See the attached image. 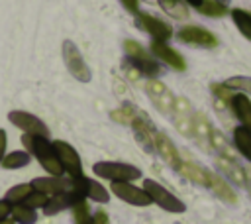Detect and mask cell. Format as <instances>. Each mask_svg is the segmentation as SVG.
Segmentation results:
<instances>
[{
  "instance_id": "cell-1",
  "label": "cell",
  "mask_w": 251,
  "mask_h": 224,
  "mask_svg": "<svg viewBox=\"0 0 251 224\" xmlns=\"http://www.w3.org/2000/svg\"><path fill=\"white\" fill-rule=\"evenodd\" d=\"M22 143L25 147V151L29 155H33L39 165L49 173V175H63V165L55 153L53 141H49L43 136H33V134H24L22 136Z\"/></svg>"
},
{
  "instance_id": "cell-2",
  "label": "cell",
  "mask_w": 251,
  "mask_h": 224,
  "mask_svg": "<svg viewBox=\"0 0 251 224\" xmlns=\"http://www.w3.org/2000/svg\"><path fill=\"white\" fill-rule=\"evenodd\" d=\"M124 47H126V53H127V63L143 77L147 79H155L161 75V65L157 59L149 57V53L133 39H126L124 41Z\"/></svg>"
},
{
  "instance_id": "cell-3",
  "label": "cell",
  "mask_w": 251,
  "mask_h": 224,
  "mask_svg": "<svg viewBox=\"0 0 251 224\" xmlns=\"http://www.w3.org/2000/svg\"><path fill=\"white\" fill-rule=\"evenodd\" d=\"M92 171H94V175L108 179L112 183H120V181L131 183V181H137L141 177V171L135 165L120 163V161H96L92 165Z\"/></svg>"
},
{
  "instance_id": "cell-4",
  "label": "cell",
  "mask_w": 251,
  "mask_h": 224,
  "mask_svg": "<svg viewBox=\"0 0 251 224\" xmlns=\"http://www.w3.org/2000/svg\"><path fill=\"white\" fill-rule=\"evenodd\" d=\"M143 191L149 195L151 202H155L157 206H161V208L167 210V212L182 214V212L186 210V204H184L178 196H175L171 191H167L163 185H159V183L153 181V179H145V181H143Z\"/></svg>"
},
{
  "instance_id": "cell-5",
  "label": "cell",
  "mask_w": 251,
  "mask_h": 224,
  "mask_svg": "<svg viewBox=\"0 0 251 224\" xmlns=\"http://www.w3.org/2000/svg\"><path fill=\"white\" fill-rule=\"evenodd\" d=\"M63 59H65V65H67L69 73L76 81H80V83H88L90 81L92 73H90L86 61L82 59V53L78 51V47L71 39H65L63 41Z\"/></svg>"
},
{
  "instance_id": "cell-6",
  "label": "cell",
  "mask_w": 251,
  "mask_h": 224,
  "mask_svg": "<svg viewBox=\"0 0 251 224\" xmlns=\"http://www.w3.org/2000/svg\"><path fill=\"white\" fill-rule=\"evenodd\" d=\"M53 147H55V153H57V157H59V161L63 165V171L69 177H73V179L75 177H80L82 175V161H80L76 149L71 143L63 141V140L53 141Z\"/></svg>"
},
{
  "instance_id": "cell-7",
  "label": "cell",
  "mask_w": 251,
  "mask_h": 224,
  "mask_svg": "<svg viewBox=\"0 0 251 224\" xmlns=\"http://www.w3.org/2000/svg\"><path fill=\"white\" fill-rule=\"evenodd\" d=\"M71 179H73V177H71ZM71 191H75L78 196L88 198V200H94V202H102V204H104V202L110 200V193L106 191V187H102L98 181L88 179V177H84V175L73 179V189H71Z\"/></svg>"
},
{
  "instance_id": "cell-8",
  "label": "cell",
  "mask_w": 251,
  "mask_h": 224,
  "mask_svg": "<svg viewBox=\"0 0 251 224\" xmlns=\"http://www.w3.org/2000/svg\"><path fill=\"white\" fill-rule=\"evenodd\" d=\"M145 90H147L151 102L157 106L159 112H163V114H171V116H173L176 98L173 96V92H171L161 81H157V79H149L147 84H145Z\"/></svg>"
},
{
  "instance_id": "cell-9",
  "label": "cell",
  "mask_w": 251,
  "mask_h": 224,
  "mask_svg": "<svg viewBox=\"0 0 251 224\" xmlns=\"http://www.w3.org/2000/svg\"><path fill=\"white\" fill-rule=\"evenodd\" d=\"M131 128H133V134L139 141V145L145 149V151H155V136H157V130L153 128V122L149 120V116L145 112H135L133 120H131Z\"/></svg>"
},
{
  "instance_id": "cell-10",
  "label": "cell",
  "mask_w": 251,
  "mask_h": 224,
  "mask_svg": "<svg viewBox=\"0 0 251 224\" xmlns=\"http://www.w3.org/2000/svg\"><path fill=\"white\" fill-rule=\"evenodd\" d=\"M110 191L124 202L127 204H133V206H149L153 204L149 195L143 191V187H135L133 183H127V181H120V183H112L110 185Z\"/></svg>"
},
{
  "instance_id": "cell-11",
  "label": "cell",
  "mask_w": 251,
  "mask_h": 224,
  "mask_svg": "<svg viewBox=\"0 0 251 224\" xmlns=\"http://www.w3.org/2000/svg\"><path fill=\"white\" fill-rule=\"evenodd\" d=\"M176 37H178V41L188 43V45H196V47H208L210 49V47L218 45V37L200 26H184L176 31Z\"/></svg>"
},
{
  "instance_id": "cell-12",
  "label": "cell",
  "mask_w": 251,
  "mask_h": 224,
  "mask_svg": "<svg viewBox=\"0 0 251 224\" xmlns=\"http://www.w3.org/2000/svg\"><path fill=\"white\" fill-rule=\"evenodd\" d=\"M8 120L20 128L24 134H33V136H43V138H49V130L47 126L33 114L29 112H24V110H12L8 112Z\"/></svg>"
},
{
  "instance_id": "cell-13",
  "label": "cell",
  "mask_w": 251,
  "mask_h": 224,
  "mask_svg": "<svg viewBox=\"0 0 251 224\" xmlns=\"http://www.w3.org/2000/svg\"><path fill=\"white\" fill-rule=\"evenodd\" d=\"M135 24L143 31H147L153 37V41H167L173 35V29H171L169 24H165L163 20H159V18H155L151 14H145V12H137L135 14Z\"/></svg>"
},
{
  "instance_id": "cell-14",
  "label": "cell",
  "mask_w": 251,
  "mask_h": 224,
  "mask_svg": "<svg viewBox=\"0 0 251 224\" xmlns=\"http://www.w3.org/2000/svg\"><path fill=\"white\" fill-rule=\"evenodd\" d=\"M33 191L45 193L47 196L59 195V193H67L73 189V179L71 177H63V175H49V177H35L31 181Z\"/></svg>"
},
{
  "instance_id": "cell-15",
  "label": "cell",
  "mask_w": 251,
  "mask_h": 224,
  "mask_svg": "<svg viewBox=\"0 0 251 224\" xmlns=\"http://www.w3.org/2000/svg\"><path fill=\"white\" fill-rule=\"evenodd\" d=\"M151 53L155 55L157 61H163L165 65H169L175 71H184L186 69L184 57L176 49H173L167 41H153L151 43Z\"/></svg>"
},
{
  "instance_id": "cell-16",
  "label": "cell",
  "mask_w": 251,
  "mask_h": 224,
  "mask_svg": "<svg viewBox=\"0 0 251 224\" xmlns=\"http://www.w3.org/2000/svg\"><path fill=\"white\" fill-rule=\"evenodd\" d=\"M155 151L163 157L165 163H169L173 169L178 171V167H180V163H182V159H180V155H178V149H176L175 143H173L165 134H161V132H157V136H155Z\"/></svg>"
},
{
  "instance_id": "cell-17",
  "label": "cell",
  "mask_w": 251,
  "mask_h": 224,
  "mask_svg": "<svg viewBox=\"0 0 251 224\" xmlns=\"http://www.w3.org/2000/svg\"><path fill=\"white\" fill-rule=\"evenodd\" d=\"M229 108L233 112V118L239 120V126L251 132V100L243 92H235L229 100Z\"/></svg>"
},
{
  "instance_id": "cell-18",
  "label": "cell",
  "mask_w": 251,
  "mask_h": 224,
  "mask_svg": "<svg viewBox=\"0 0 251 224\" xmlns=\"http://www.w3.org/2000/svg\"><path fill=\"white\" fill-rule=\"evenodd\" d=\"M80 198H82V196H78L75 191H67V193L53 195V196H49L47 204L43 206V212H45V216H55V214H59V212L71 208V206H73L76 200H80Z\"/></svg>"
},
{
  "instance_id": "cell-19",
  "label": "cell",
  "mask_w": 251,
  "mask_h": 224,
  "mask_svg": "<svg viewBox=\"0 0 251 224\" xmlns=\"http://www.w3.org/2000/svg\"><path fill=\"white\" fill-rule=\"evenodd\" d=\"M216 165H218V169L227 177V181H231V183L237 185V187H245V167H241L235 159L218 155V157H216Z\"/></svg>"
},
{
  "instance_id": "cell-20",
  "label": "cell",
  "mask_w": 251,
  "mask_h": 224,
  "mask_svg": "<svg viewBox=\"0 0 251 224\" xmlns=\"http://www.w3.org/2000/svg\"><path fill=\"white\" fill-rule=\"evenodd\" d=\"M208 189H212V193L218 198H222L224 202H229V204L237 202V196H235L233 189L227 185V181L222 175H218L214 171H208Z\"/></svg>"
},
{
  "instance_id": "cell-21",
  "label": "cell",
  "mask_w": 251,
  "mask_h": 224,
  "mask_svg": "<svg viewBox=\"0 0 251 224\" xmlns=\"http://www.w3.org/2000/svg\"><path fill=\"white\" fill-rule=\"evenodd\" d=\"M178 173L184 175L186 179H190L192 183L196 185H202V187H208V169L192 163V161H182L180 167H178Z\"/></svg>"
},
{
  "instance_id": "cell-22",
  "label": "cell",
  "mask_w": 251,
  "mask_h": 224,
  "mask_svg": "<svg viewBox=\"0 0 251 224\" xmlns=\"http://www.w3.org/2000/svg\"><path fill=\"white\" fill-rule=\"evenodd\" d=\"M233 145L251 163V132L245 130L243 126H235L233 128Z\"/></svg>"
},
{
  "instance_id": "cell-23",
  "label": "cell",
  "mask_w": 251,
  "mask_h": 224,
  "mask_svg": "<svg viewBox=\"0 0 251 224\" xmlns=\"http://www.w3.org/2000/svg\"><path fill=\"white\" fill-rule=\"evenodd\" d=\"M229 16H231L235 28L241 31V35L251 41V12L241 10V8H233V10H229Z\"/></svg>"
},
{
  "instance_id": "cell-24",
  "label": "cell",
  "mask_w": 251,
  "mask_h": 224,
  "mask_svg": "<svg viewBox=\"0 0 251 224\" xmlns=\"http://www.w3.org/2000/svg\"><path fill=\"white\" fill-rule=\"evenodd\" d=\"M10 218L16 224H35L37 222V212H35V208H31V206L22 202V204H14L12 206Z\"/></svg>"
},
{
  "instance_id": "cell-25",
  "label": "cell",
  "mask_w": 251,
  "mask_h": 224,
  "mask_svg": "<svg viewBox=\"0 0 251 224\" xmlns=\"http://www.w3.org/2000/svg\"><path fill=\"white\" fill-rule=\"evenodd\" d=\"M29 161H31V155H29L25 149H18V151L6 153L0 165H2L4 169H22V167H25Z\"/></svg>"
},
{
  "instance_id": "cell-26",
  "label": "cell",
  "mask_w": 251,
  "mask_h": 224,
  "mask_svg": "<svg viewBox=\"0 0 251 224\" xmlns=\"http://www.w3.org/2000/svg\"><path fill=\"white\" fill-rule=\"evenodd\" d=\"M210 145H212V149L214 151H218V155H222V157H229V159H235V153H233V147L227 143V140L218 132V130H214L212 128V136H210Z\"/></svg>"
},
{
  "instance_id": "cell-27",
  "label": "cell",
  "mask_w": 251,
  "mask_h": 224,
  "mask_svg": "<svg viewBox=\"0 0 251 224\" xmlns=\"http://www.w3.org/2000/svg\"><path fill=\"white\" fill-rule=\"evenodd\" d=\"M196 10L202 16H208V18H222V16H226L229 12L227 10V4H222L218 0H202Z\"/></svg>"
},
{
  "instance_id": "cell-28",
  "label": "cell",
  "mask_w": 251,
  "mask_h": 224,
  "mask_svg": "<svg viewBox=\"0 0 251 224\" xmlns=\"http://www.w3.org/2000/svg\"><path fill=\"white\" fill-rule=\"evenodd\" d=\"M159 4L175 20H186L188 18V6L182 0H159Z\"/></svg>"
},
{
  "instance_id": "cell-29",
  "label": "cell",
  "mask_w": 251,
  "mask_h": 224,
  "mask_svg": "<svg viewBox=\"0 0 251 224\" xmlns=\"http://www.w3.org/2000/svg\"><path fill=\"white\" fill-rule=\"evenodd\" d=\"M33 193V187H31V183H20V185H16V187H12L8 193H6V200H10L12 204H22L29 195Z\"/></svg>"
},
{
  "instance_id": "cell-30",
  "label": "cell",
  "mask_w": 251,
  "mask_h": 224,
  "mask_svg": "<svg viewBox=\"0 0 251 224\" xmlns=\"http://www.w3.org/2000/svg\"><path fill=\"white\" fill-rule=\"evenodd\" d=\"M71 210H73V220H75V224H90L92 212H90V208H88L86 198L76 200V202L71 206Z\"/></svg>"
},
{
  "instance_id": "cell-31",
  "label": "cell",
  "mask_w": 251,
  "mask_h": 224,
  "mask_svg": "<svg viewBox=\"0 0 251 224\" xmlns=\"http://www.w3.org/2000/svg\"><path fill=\"white\" fill-rule=\"evenodd\" d=\"M224 84L235 92H243L247 96H251V77L245 75H237V77H229L227 81H224Z\"/></svg>"
},
{
  "instance_id": "cell-32",
  "label": "cell",
  "mask_w": 251,
  "mask_h": 224,
  "mask_svg": "<svg viewBox=\"0 0 251 224\" xmlns=\"http://www.w3.org/2000/svg\"><path fill=\"white\" fill-rule=\"evenodd\" d=\"M210 90H212V94H214V98H216V100H222V102H226V104H229L231 96L235 94V90L227 88L224 83H212Z\"/></svg>"
},
{
  "instance_id": "cell-33",
  "label": "cell",
  "mask_w": 251,
  "mask_h": 224,
  "mask_svg": "<svg viewBox=\"0 0 251 224\" xmlns=\"http://www.w3.org/2000/svg\"><path fill=\"white\" fill-rule=\"evenodd\" d=\"M135 106H131V104H126V106H122V108H118V110H114L110 116L114 118V120H118L120 124H131V120H133V116H135Z\"/></svg>"
},
{
  "instance_id": "cell-34",
  "label": "cell",
  "mask_w": 251,
  "mask_h": 224,
  "mask_svg": "<svg viewBox=\"0 0 251 224\" xmlns=\"http://www.w3.org/2000/svg\"><path fill=\"white\" fill-rule=\"evenodd\" d=\"M47 200H49V196H47L45 193L33 191V193L24 200V204H27V206H31V208H43V206L47 204Z\"/></svg>"
},
{
  "instance_id": "cell-35",
  "label": "cell",
  "mask_w": 251,
  "mask_h": 224,
  "mask_svg": "<svg viewBox=\"0 0 251 224\" xmlns=\"http://www.w3.org/2000/svg\"><path fill=\"white\" fill-rule=\"evenodd\" d=\"M12 202L10 200H6V198H0V220L2 218H10V214H12Z\"/></svg>"
},
{
  "instance_id": "cell-36",
  "label": "cell",
  "mask_w": 251,
  "mask_h": 224,
  "mask_svg": "<svg viewBox=\"0 0 251 224\" xmlns=\"http://www.w3.org/2000/svg\"><path fill=\"white\" fill-rule=\"evenodd\" d=\"M90 224H110V218H108V214H106L104 210H96V212L92 214Z\"/></svg>"
},
{
  "instance_id": "cell-37",
  "label": "cell",
  "mask_w": 251,
  "mask_h": 224,
  "mask_svg": "<svg viewBox=\"0 0 251 224\" xmlns=\"http://www.w3.org/2000/svg\"><path fill=\"white\" fill-rule=\"evenodd\" d=\"M120 2H122V6L127 12H131V14H137L139 12V0H120Z\"/></svg>"
},
{
  "instance_id": "cell-38",
  "label": "cell",
  "mask_w": 251,
  "mask_h": 224,
  "mask_svg": "<svg viewBox=\"0 0 251 224\" xmlns=\"http://www.w3.org/2000/svg\"><path fill=\"white\" fill-rule=\"evenodd\" d=\"M6 132L4 130H0V163H2V159H4V155H6Z\"/></svg>"
},
{
  "instance_id": "cell-39",
  "label": "cell",
  "mask_w": 251,
  "mask_h": 224,
  "mask_svg": "<svg viewBox=\"0 0 251 224\" xmlns=\"http://www.w3.org/2000/svg\"><path fill=\"white\" fill-rule=\"evenodd\" d=\"M245 189L251 195V167H245Z\"/></svg>"
},
{
  "instance_id": "cell-40",
  "label": "cell",
  "mask_w": 251,
  "mask_h": 224,
  "mask_svg": "<svg viewBox=\"0 0 251 224\" xmlns=\"http://www.w3.org/2000/svg\"><path fill=\"white\" fill-rule=\"evenodd\" d=\"M182 2H184V4H190V6H194V8H198L202 0H182Z\"/></svg>"
},
{
  "instance_id": "cell-41",
  "label": "cell",
  "mask_w": 251,
  "mask_h": 224,
  "mask_svg": "<svg viewBox=\"0 0 251 224\" xmlns=\"http://www.w3.org/2000/svg\"><path fill=\"white\" fill-rule=\"evenodd\" d=\"M0 224H16V222H14L12 218H2V220H0Z\"/></svg>"
},
{
  "instance_id": "cell-42",
  "label": "cell",
  "mask_w": 251,
  "mask_h": 224,
  "mask_svg": "<svg viewBox=\"0 0 251 224\" xmlns=\"http://www.w3.org/2000/svg\"><path fill=\"white\" fill-rule=\"evenodd\" d=\"M218 2H222V4H227V0H218Z\"/></svg>"
}]
</instances>
